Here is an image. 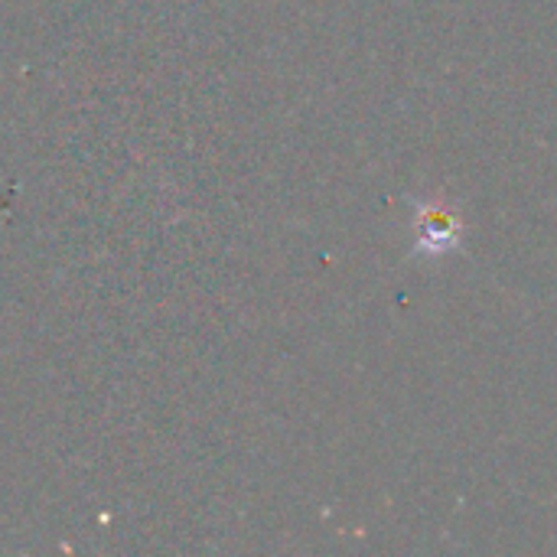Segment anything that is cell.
Listing matches in <instances>:
<instances>
[{
	"instance_id": "6da1fadb",
	"label": "cell",
	"mask_w": 557,
	"mask_h": 557,
	"mask_svg": "<svg viewBox=\"0 0 557 557\" xmlns=\"http://www.w3.org/2000/svg\"><path fill=\"white\" fill-rule=\"evenodd\" d=\"M463 245V219L447 202L414 199V258L441 261Z\"/></svg>"
}]
</instances>
